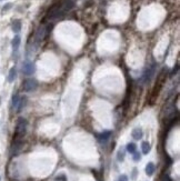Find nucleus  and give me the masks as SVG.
<instances>
[{
  "label": "nucleus",
  "instance_id": "nucleus-15",
  "mask_svg": "<svg viewBox=\"0 0 180 181\" xmlns=\"http://www.w3.org/2000/svg\"><path fill=\"white\" fill-rule=\"evenodd\" d=\"M109 136H110V131H106V132H102L101 134H99V136H98V139H99L100 141H102V140H107V139L109 138Z\"/></svg>",
  "mask_w": 180,
  "mask_h": 181
},
{
  "label": "nucleus",
  "instance_id": "nucleus-16",
  "mask_svg": "<svg viewBox=\"0 0 180 181\" xmlns=\"http://www.w3.org/2000/svg\"><path fill=\"white\" fill-rule=\"evenodd\" d=\"M140 159H141V155H140L139 152H135V153H133V161L138 162Z\"/></svg>",
  "mask_w": 180,
  "mask_h": 181
},
{
  "label": "nucleus",
  "instance_id": "nucleus-18",
  "mask_svg": "<svg viewBox=\"0 0 180 181\" xmlns=\"http://www.w3.org/2000/svg\"><path fill=\"white\" fill-rule=\"evenodd\" d=\"M136 173H137V169H133V176H132V179H136Z\"/></svg>",
  "mask_w": 180,
  "mask_h": 181
},
{
  "label": "nucleus",
  "instance_id": "nucleus-3",
  "mask_svg": "<svg viewBox=\"0 0 180 181\" xmlns=\"http://www.w3.org/2000/svg\"><path fill=\"white\" fill-rule=\"evenodd\" d=\"M36 71V67L32 62L30 61H26L24 65H22V73L26 75V76H31L34 75Z\"/></svg>",
  "mask_w": 180,
  "mask_h": 181
},
{
  "label": "nucleus",
  "instance_id": "nucleus-1",
  "mask_svg": "<svg viewBox=\"0 0 180 181\" xmlns=\"http://www.w3.org/2000/svg\"><path fill=\"white\" fill-rule=\"evenodd\" d=\"M27 120L25 118H19L17 121V126H16V131H14V136H13V140H22V138L25 137L27 131Z\"/></svg>",
  "mask_w": 180,
  "mask_h": 181
},
{
  "label": "nucleus",
  "instance_id": "nucleus-6",
  "mask_svg": "<svg viewBox=\"0 0 180 181\" xmlns=\"http://www.w3.org/2000/svg\"><path fill=\"white\" fill-rule=\"evenodd\" d=\"M131 136L135 140H140L142 137H143V132H142L141 128H135L131 132Z\"/></svg>",
  "mask_w": 180,
  "mask_h": 181
},
{
  "label": "nucleus",
  "instance_id": "nucleus-17",
  "mask_svg": "<svg viewBox=\"0 0 180 181\" xmlns=\"http://www.w3.org/2000/svg\"><path fill=\"white\" fill-rule=\"evenodd\" d=\"M118 181H128V177H127L126 174H122V176H120V177H119Z\"/></svg>",
  "mask_w": 180,
  "mask_h": 181
},
{
  "label": "nucleus",
  "instance_id": "nucleus-19",
  "mask_svg": "<svg viewBox=\"0 0 180 181\" xmlns=\"http://www.w3.org/2000/svg\"><path fill=\"white\" fill-rule=\"evenodd\" d=\"M0 180H1V178H0Z\"/></svg>",
  "mask_w": 180,
  "mask_h": 181
},
{
  "label": "nucleus",
  "instance_id": "nucleus-14",
  "mask_svg": "<svg viewBox=\"0 0 180 181\" xmlns=\"http://www.w3.org/2000/svg\"><path fill=\"white\" fill-rule=\"evenodd\" d=\"M20 97L18 96V94H16V96H13L12 98V107L14 109H18V107H19V104H20Z\"/></svg>",
  "mask_w": 180,
  "mask_h": 181
},
{
  "label": "nucleus",
  "instance_id": "nucleus-13",
  "mask_svg": "<svg viewBox=\"0 0 180 181\" xmlns=\"http://www.w3.org/2000/svg\"><path fill=\"white\" fill-rule=\"evenodd\" d=\"M11 45H12L13 50H17V49L19 48V46H20V37H19V36H16V37L12 39Z\"/></svg>",
  "mask_w": 180,
  "mask_h": 181
},
{
  "label": "nucleus",
  "instance_id": "nucleus-4",
  "mask_svg": "<svg viewBox=\"0 0 180 181\" xmlns=\"http://www.w3.org/2000/svg\"><path fill=\"white\" fill-rule=\"evenodd\" d=\"M22 148V140H13L12 144H11V149H10V152L12 155H18L20 152Z\"/></svg>",
  "mask_w": 180,
  "mask_h": 181
},
{
  "label": "nucleus",
  "instance_id": "nucleus-9",
  "mask_svg": "<svg viewBox=\"0 0 180 181\" xmlns=\"http://www.w3.org/2000/svg\"><path fill=\"white\" fill-rule=\"evenodd\" d=\"M125 155H126V149L121 147V148L118 150V153H117V160H118L119 162H122V161L125 160Z\"/></svg>",
  "mask_w": 180,
  "mask_h": 181
},
{
  "label": "nucleus",
  "instance_id": "nucleus-2",
  "mask_svg": "<svg viewBox=\"0 0 180 181\" xmlns=\"http://www.w3.org/2000/svg\"><path fill=\"white\" fill-rule=\"evenodd\" d=\"M38 87V82L35 79H26L22 83V89L26 92H31L35 91Z\"/></svg>",
  "mask_w": 180,
  "mask_h": 181
},
{
  "label": "nucleus",
  "instance_id": "nucleus-8",
  "mask_svg": "<svg viewBox=\"0 0 180 181\" xmlns=\"http://www.w3.org/2000/svg\"><path fill=\"white\" fill-rule=\"evenodd\" d=\"M154 169H156V167H154V163H152V162H148L147 163V166H146V173H147V176H152L154 172Z\"/></svg>",
  "mask_w": 180,
  "mask_h": 181
},
{
  "label": "nucleus",
  "instance_id": "nucleus-11",
  "mask_svg": "<svg viewBox=\"0 0 180 181\" xmlns=\"http://www.w3.org/2000/svg\"><path fill=\"white\" fill-rule=\"evenodd\" d=\"M17 77V70H16V68L13 67L10 69V71H9V75H8V81L9 82H12L14 81V79Z\"/></svg>",
  "mask_w": 180,
  "mask_h": 181
},
{
  "label": "nucleus",
  "instance_id": "nucleus-7",
  "mask_svg": "<svg viewBox=\"0 0 180 181\" xmlns=\"http://www.w3.org/2000/svg\"><path fill=\"white\" fill-rule=\"evenodd\" d=\"M141 150L143 155H148V153L150 152V150H151L150 143L148 142V141H143V142L141 143Z\"/></svg>",
  "mask_w": 180,
  "mask_h": 181
},
{
  "label": "nucleus",
  "instance_id": "nucleus-5",
  "mask_svg": "<svg viewBox=\"0 0 180 181\" xmlns=\"http://www.w3.org/2000/svg\"><path fill=\"white\" fill-rule=\"evenodd\" d=\"M45 36H46V28H45V26H40L38 29H37L36 33H35V41H36L37 43H39L40 41L43 40Z\"/></svg>",
  "mask_w": 180,
  "mask_h": 181
},
{
  "label": "nucleus",
  "instance_id": "nucleus-10",
  "mask_svg": "<svg viewBox=\"0 0 180 181\" xmlns=\"http://www.w3.org/2000/svg\"><path fill=\"white\" fill-rule=\"evenodd\" d=\"M11 28H12L13 32H19V31L21 30V21L18 20V19H17V20H13Z\"/></svg>",
  "mask_w": 180,
  "mask_h": 181
},
{
  "label": "nucleus",
  "instance_id": "nucleus-12",
  "mask_svg": "<svg viewBox=\"0 0 180 181\" xmlns=\"http://www.w3.org/2000/svg\"><path fill=\"white\" fill-rule=\"evenodd\" d=\"M126 150L128 151L129 153H135L136 151H137V146L135 144V143H132V142H129L128 144H127V147H126Z\"/></svg>",
  "mask_w": 180,
  "mask_h": 181
}]
</instances>
